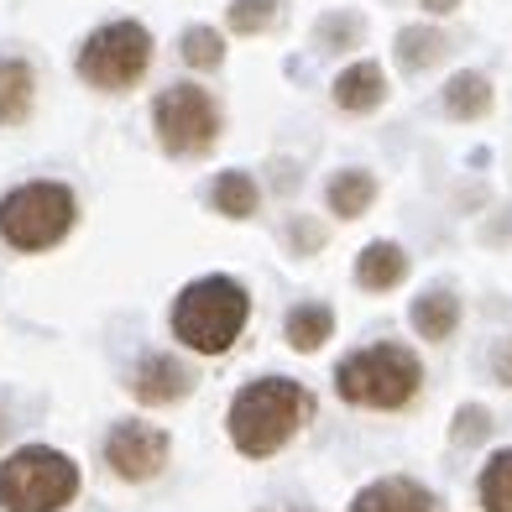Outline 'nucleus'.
<instances>
[{
  "instance_id": "2",
  "label": "nucleus",
  "mask_w": 512,
  "mask_h": 512,
  "mask_svg": "<svg viewBox=\"0 0 512 512\" xmlns=\"http://www.w3.org/2000/svg\"><path fill=\"white\" fill-rule=\"evenodd\" d=\"M246 314H251V298L236 277H199L178 293L173 304V335L199 356H220L236 345V335L246 330Z\"/></svg>"
},
{
  "instance_id": "5",
  "label": "nucleus",
  "mask_w": 512,
  "mask_h": 512,
  "mask_svg": "<svg viewBox=\"0 0 512 512\" xmlns=\"http://www.w3.org/2000/svg\"><path fill=\"white\" fill-rule=\"evenodd\" d=\"M79 492V465L48 450V445H27L0 465V507L6 512H58Z\"/></svg>"
},
{
  "instance_id": "18",
  "label": "nucleus",
  "mask_w": 512,
  "mask_h": 512,
  "mask_svg": "<svg viewBox=\"0 0 512 512\" xmlns=\"http://www.w3.org/2000/svg\"><path fill=\"white\" fill-rule=\"evenodd\" d=\"M330 330H335V314L324 304H298L288 314V345L293 351H319V345L330 340Z\"/></svg>"
},
{
  "instance_id": "7",
  "label": "nucleus",
  "mask_w": 512,
  "mask_h": 512,
  "mask_svg": "<svg viewBox=\"0 0 512 512\" xmlns=\"http://www.w3.org/2000/svg\"><path fill=\"white\" fill-rule=\"evenodd\" d=\"M220 126H225L220 105L199 84H168L152 105V131H157L162 152H173V157H204L220 142Z\"/></svg>"
},
{
  "instance_id": "6",
  "label": "nucleus",
  "mask_w": 512,
  "mask_h": 512,
  "mask_svg": "<svg viewBox=\"0 0 512 512\" xmlns=\"http://www.w3.org/2000/svg\"><path fill=\"white\" fill-rule=\"evenodd\" d=\"M79 204L63 183H21L0 199V236L16 251H48L68 236Z\"/></svg>"
},
{
  "instance_id": "25",
  "label": "nucleus",
  "mask_w": 512,
  "mask_h": 512,
  "mask_svg": "<svg viewBox=\"0 0 512 512\" xmlns=\"http://www.w3.org/2000/svg\"><path fill=\"white\" fill-rule=\"evenodd\" d=\"M492 371H497V382L512 387V340H502L497 351H492Z\"/></svg>"
},
{
  "instance_id": "22",
  "label": "nucleus",
  "mask_w": 512,
  "mask_h": 512,
  "mask_svg": "<svg viewBox=\"0 0 512 512\" xmlns=\"http://www.w3.org/2000/svg\"><path fill=\"white\" fill-rule=\"evenodd\" d=\"M481 507L486 512H512V450L486 460V471H481Z\"/></svg>"
},
{
  "instance_id": "1",
  "label": "nucleus",
  "mask_w": 512,
  "mask_h": 512,
  "mask_svg": "<svg viewBox=\"0 0 512 512\" xmlns=\"http://www.w3.org/2000/svg\"><path fill=\"white\" fill-rule=\"evenodd\" d=\"M314 418V398L309 387H298L288 377H267V382H251L236 392L230 403V439H236L241 455H277Z\"/></svg>"
},
{
  "instance_id": "12",
  "label": "nucleus",
  "mask_w": 512,
  "mask_h": 512,
  "mask_svg": "<svg viewBox=\"0 0 512 512\" xmlns=\"http://www.w3.org/2000/svg\"><path fill=\"white\" fill-rule=\"evenodd\" d=\"M37 105V74L27 58H0V126H21Z\"/></svg>"
},
{
  "instance_id": "27",
  "label": "nucleus",
  "mask_w": 512,
  "mask_h": 512,
  "mask_svg": "<svg viewBox=\"0 0 512 512\" xmlns=\"http://www.w3.org/2000/svg\"><path fill=\"white\" fill-rule=\"evenodd\" d=\"M277 512H298V507H277Z\"/></svg>"
},
{
  "instance_id": "26",
  "label": "nucleus",
  "mask_w": 512,
  "mask_h": 512,
  "mask_svg": "<svg viewBox=\"0 0 512 512\" xmlns=\"http://www.w3.org/2000/svg\"><path fill=\"white\" fill-rule=\"evenodd\" d=\"M418 6H424L429 16H450V11L460 6V0H418Z\"/></svg>"
},
{
  "instance_id": "23",
  "label": "nucleus",
  "mask_w": 512,
  "mask_h": 512,
  "mask_svg": "<svg viewBox=\"0 0 512 512\" xmlns=\"http://www.w3.org/2000/svg\"><path fill=\"white\" fill-rule=\"evenodd\" d=\"M319 48L324 53H351L356 42L366 37V27H361V16L356 11H330V16H319Z\"/></svg>"
},
{
  "instance_id": "24",
  "label": "nucleus",
  "mask_w": 512,
  "mask_h": 512,
  "mask_svg": "<svg viewBox=\"0 0 512 512\" xmlns=\"http://www.w3.org/2000/svg\"><path fill=\"white\" fill-rule=\"evenodd\" d=\"M486 434H492V413H486L481 403L455 413V445H481Z\"/></svg>"
},
{
  "instance_id": "17",
  "label": "nucleus",
  "mask_w": 512,
  "mask_h": 512,
  "mask_svg": "<svg viewBox=\"0 0 512 512\" xmlns=\"http://www.w3.org/2000/svg\"><path fill=\"white\" fill-rule=\"evenodd\" d=\"M408 319H413V330L424 335V340H450L455 324H460V298L445 293V288H439V293H424V298L413 304Z\"/></svg>"
},
{
  "instance_id": "14",
  "label": "nucleus",
  "mask_w": 512,
  "mask_h": 512,
  "mask_svg": "<svg viewBox=\"0 0 512 512\" xmlns=\"http://www.w3.org/2000/svg\"><path fill=\"white\" fill-rule=\"evenodd\" d=\"M403 277H408V256H403V246H392V241H371V246L356 256V283L371 288V293L398 288Z\"/></svg>"
},
{
  "instance_id": "16",
  "label": "nucleus",
  "mask_w": 512,
  "mask_h": 512,
  "mask_svg": "<svg viewBox=\"0 0 512 512\" xmlns=\"http://www.w3.org/2000/svg\"><path fill=\"white\" fill-rule=\"evenodd\" d=\"M450 53V37L439 27H403L398 32V63L408 74H424V68H439Z\"/></svg>"
},
{
  "instance_id": "10",
  "label": "nucleus",
  "mask_w": 512,
  "mask_h": 512,
  "mask_svg": "<svg viewBox=\"0 0 512 512\" xmlns=\"http://www.w3.org/2000/svg\"><path fill=\"white\" fill-rule=\"evenodd\" d=\"M335 105L345 115H371L382 100H387V74H382V63H351V68H340V79H335Z\"/></svg>"
},
{
  "instance_id": "11",
  "label": "nucleus",
  "mask_w": 512,
  "mask_h": 512,
  "mask_svg": "<svg viewBox=\"0 0 512 512\" xmlns=\"http://www.w3.org/2000/svg\"><path fill=\"white\" fill-rule=\"evenodd\" d=\"M351 512H434V497L408 476H387V481H371L351 502Z\"/></svg>"
},
{
  "instance_id": "21",
  "label": "nucleus",
  "mask_w": 512,
  "mask_h": 512,
  "mask_svg": "<svg viewBox=\"0 0 512 512\" xmlns=\"http://www.w3.org/2000/svg\"><path fill=\"white\" fill-rule=\"evenodd\" d=\"M277 11H283V0H230L225 27L241 32V37H256V32H272L277 27Z\"/></svg>"
},
{
  "instance_id": "3",
  "label": "nucleus",
  "mask_w": 512,
  "mask_h": 512,
  "mask_svg": "<svg viewBox=\"0 0 512 512\" xmlns=\"http://www.w3.org/2000/svg\"><path fill=\"white\" fill-rule=\"evenodd\" d=\"M418 382H424V366L408 345H366L335 371L340 398L356 408H408L418 398Z\"/></svg>"
},
{
  "instance_id": "15",
  "label": "nucleus",
  "mask_w": 512,
  "mask_h": 512,
  "mask_svg": "<svg viewBox=\"0 0 512 512\" xmlns=\"http://www.w3.org/2000/svg\"><path fill=\"white\" fill-rule=\"evenodd\" d=\"M324 199H330V215L340 220H361L371 199H377V178H371L366 168H345L330 178V189H324Z\"/></svg>"
},
{
  "instance_id": "8",
  "label": "nucleus",
  "mask_w": 512,
  "mask_h": 512,
  "mask_svg": "<svg viewBox=\"0 0 512 512\" xmlns=\"http://www.w3.org/2000/svg\"><path fill=\"white\" fill-rule=\"evenodd\" d=\"M105 460L121 481H152L168 465V434L152 424H115L105 439Z\"/></svg>"
},
{
  "instance_id": "4",
  "label": "nucleus",
  "mask_w": 512,
  "mask_h": 512,
  "mask_svg": "<svg viewBox=\"0 0 512 512\" xmlns=\"http://www.w3.org/2000/svg\"><path fill=\"white\" fill-rule=\"evenodd\" d=\"M79 79L100 95H121V89H136L152 68V32L142 21H105L100 32L84 37V48L74 58Z\"/></svg>"
},
{
  "instance_id": "20",
  "label": "nucleus",
  "mask_w": 512,
  "mask_h": 512,
  "mask_svg": "<svg viewBox=\"0 0 512 512\" xmlns=\"http://www.w3.org/2000/svg\"><path fill=\"white\" fill-rule=\"evenodd\" d=\"M178 53H183V63H189V68L209 74V68H220V63H225V37H220L215 27H204V21H194V27L183 32Z\"/></svg>"
},
{
  "instance_id": "28",
  "label": "nucleus",
  "mask_w": 512,
  "mask_h": 512,
  "mask_svg": "<svg viewBox=\"0 0 512 512\" xmlns=\"http://www.w3.org/2000/svg\"><path fill=\"white\" fill-rule=\"evenodd\" d=\"M0 429H6V424H0Z\"/></svg>"
},
{
  "instance_id": "19",
  "label": "nucleus",
  "mask_w": 512,
  "mask_h": 512,
  "mask_svg": "<svg viewBox=\"0 0 512 512\" xmlns=\"http://www.w3.org/2000/svg\"><path fill=\"white\" fill-rule=\"evenodd\" d=\"M215 209L220 215H230V220H251L256 215V178L251 173H220L215 178Z\"/></svg>"
},
{
  "instance_id": "13",
  "label": "nucleus",
  "mask_w": 512,
  "mask_h": 512,
  "mask_svg": "<svg viewBox=\"0 0 512 512\" xmlns=\"http://www.w3.org/2000/svg\"><path fill=\"white\" fill-rule=\"evenodd\" d=\"M497 105V89L486 74H476V68H460V74L445 84V110L450 121H486Z\"/></svg>"
},
{
  "instance_id": "9",
  "label": "nucleus",
  "mask_w": 512,
  "mask_h": 512,
  "mask_svg": "<svg viewBox=\"0 0 512 512\" xmlns=\"http://www.w3.org/2000/svg\"><path fill=\"white\" fill-rule=\"evenodd\" d=\"M189 387H194V377H189V371H183L173 356H147L142 366H136V377H131V392H136L147 408L189 398Z\"/></svg>"
}]
</instances>
